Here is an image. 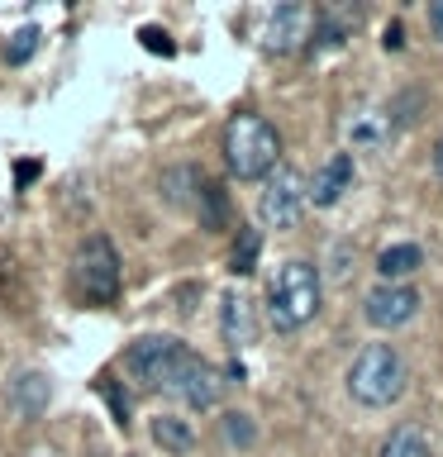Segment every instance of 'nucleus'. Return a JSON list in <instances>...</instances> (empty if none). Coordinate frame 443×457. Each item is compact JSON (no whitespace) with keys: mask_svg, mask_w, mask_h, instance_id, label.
Listing matches in <instances>:
<instances>
[{"mask_svg":"<svg viewBox=\"0 0 443 457\" xmlns=\"http://www.w3.org/2000/svg\"><path fill=\"white\" fill-rule=\"evenodd\" d=\"M320 267L305 262V257H291V262L277 267V277L267 286V320L281 328V334H296L305 328L314 314H320Z\"/></svg>","mask_w":443,"mask_h":457,"instance_id":"1","label":"nucleus"},{"mask_svg":"<svg viewBox=\"0 0 443 457\" xmlns=\"http://www.w3.org/2000/svg\"><path fill=\"white\" fill-rule=\"evenodd\" d=\"M405 381H410V367H405L396 343H367L348 367V395L367 410L396 405L405 395Z\"/></svg>","mask_w":443,"mask_h":457,"instance_id":"2","label":"nucleus"},{"mask_svg":"<svg viewBox=\"0 0 443 457\" xmlns=\"http://www.w3.org/2000/svg\"><path fill=\"white\" fill-rule=\"evenodd\" d=\"M281 138L263 114H234L224 124V162L238 181H263L277 167Z\"/></svg>","mask_w":443,"mask_h":457,"instance_id":"3","label":"nucleus"},{"mask_svg":"<svg viewBox=\"0 0 443 457\" xmlns=\"http://www.w3.org/2000/svg\"><path fill=\"white\" fill-rule=\"evenodd\" d=\"M191 348H186L181 338H167V334H148L138 343H129L124 353V371L134 377L138 386H148V391H171L177 395V386L186 377V367H191Z\"/></svg>","mask_w":443,"mask_h":457,"instance_id":"4","label":"nucleus"},{"mask_svg":"<svg viewBox=\"0 0 443 457\" xmlns=\"http://www.w3.org/2000/svg\"><path fill=\"white\" fill-rule=\"evenodd\" d=\"M71 277H77V291L91 300V305H110V300L120 295V257H114V243L105 234H91L77 248Z\"/></svg>","mask_w":443,"mask_h":457,"instance_id":"5","label":"nucleus"},{"mask_svg":"<svg viewBox=\"0 0 443 457\" xmlns=\"http://www.w3.org/2000/svg\"><path fill=\"white\" fill-rule=\"evenodd\" d=\"M263 195H257V220L267 228H291L300 224V214H305V177H300L296 167L277 162L263 177Z\"/></svg>","mask_w":443,"mask_h":457,"instance_id":"6","label":"nucleus"},{"mask_svg":"<svg viewBox=\"0 0 443 457\" xmlns=\"http://www.w3.org/2000/svg\"><path fill=\"white\" fill-rule=\"evenodd\" d=\"M363 314H367V324H377V328H400L420 314V291H414L410 281H381L377 291H367Z\"/></svg>","mask_w":443,"mask_h":457,"instance_id":"7","label":"nucleus"},{"mask_svg":"<svg viewBox=\"0 0 443 457\" xmlns=\"http://www.w3.org/2000/svg\"><path fill=\"white\" fill-rule=\"evenodd\" d=\"M348 191H353V153H334V157H324V162L314 167V177L305 181V205L329 210Z\"/></svg>","mask_w":443,"mask_h":457,"instance_id":"8","label":"nucleus"},{"mask_svg":"<svg viewBox=\"0 0 443 457\" xmlns=\"http://www.w3.org/2000/svg\"><path fill=\"white\" fill-rule=\"evenodd\" d=\"M220 338H224L229 353H243L257 338L253 305H248V295H243V291H224V300H220Z\"/></svg>","mask_w":443,"mask_h":457,"instance_id":"9","label":"nucleus"},{"mask_svg":"<svg viewBox=\"0 0 443 457\" xmlns=\"http://www.w3.org/2000/svg\"><path fill=\"white\" fill-rule=\"evenodd\" d=\"M220 391H224V377L196 353L191 367H186V377H181V386H177V395L191 410H214V405H220Z\"/></svg>","mask_w":443,"mask_h":457,"instance_id":"10","label":"nucleus"},{"mask_svg":"<svg viewBox=\"0 0 443 457\" xmlns=\"http://www.w3.org/2000/svg\"><path fill=\"white\" fill-rule=\"evenodd\" d=\"M300 38H310L305 5H277L267 14V48L272 53H291V48H300Z\"/></svg>","mask_w":443,"mask_h":457,"instance_id":"11","label":"nucleus"},{"mask_svg":"<svg viewBox=\"0 0 443 457\" xmlns=\"http://www.w3.org/2000/svg\"><path fill=\"white\" fill-rule=\"evenodd\" d=\"M48 400H53V381L43 377V371H24V377L10 386V405L20 410L24 420H38V414L48 410Z\"/></svg>","mask_w":443,"mask_h":457,"instance_id":"12","label":"nucleus"},{"mask_svg":"<svg viewBox=\"0 0 443 457\" xmlns=\"http://www.w3.org/2000/svg\"><path fill=\"white\" fill-rule=\"evenodd\" d=\"M357 24V10H320L314 14V29H310V48H343Z\"/></svg>","mask_w":443,"mask_h":457,"instance_id":"13","label":"nucleus"},{"mask_svg":"<svg viewBox=\"0 0 443 457\" xmlns=\"http://www.w3.org/2000/svg\"><path fill=\"white\" fill-rule=\"evenodd\" d=\"M420 267H424V248H420V243H391V248L377 257L381 281H410Z\"/></svg>","mask_w":443,"mask_h":457,"instance_id":"14","label":"nucleus"},{"mask_svg":"<svg viewBox=\"0 0 443 457\" xmlns=\"http://www.w3.org/2000/svg\"><path fill=\"white\" fill-rule=\"evenodd\" d=\"M377 457H434V448H429V438H424L420 424H396L391 434L381 438Z\"/></svg>","mask_w":443,"mask_h":457,"instance_id":"15","label":"nucleus"},{"mask_svg":"<svg viewBox=\"0 0 443 457\" xmlns=\"http://www.w3.org/2000/svg\"><path fill=\"white\" fill-rule=\"evenodd\" d=\"M153 443L163 453H171V457H186L196 448V434H191V424H186V420H177V414H157V420H153Z\"/></svg>","mask_w":443,"mask_h":457,"instance_id":"16","label":"nucleus"},{"mask_svg":"<svg viewBox=\"0 0 443 457\" xmlns=\"http://www.w3.org/2000/svg\"><path fill=\"white\" fill-rule=\"evenodd\" d=\"M348 138L357 143V148H381V143L391 138V129H386V114L363 110V114H357V120L348 124Z\"/></svg>","mask_w":443,"mask_h":457,"instance_id":"17","label":"nucleus"},{"mask_svg":"<svg viewBox=\"0 0 443 457\" xmlns=\"http://www.w3.org/2000/svg\"><path fill=\"white\" fill-rule=\"evenodd\" d=\"M38 38H43V34H38V29H34V24H24V29H14V38L5 43V62H10V67H24V62H29V57H34V53H38Z\"/></svg>","mask_w":443,"mask_h":457,"instance_id":"18","label":"nucleus"},{"mask_svg":"<svg viewBox=\"0 0 443 457\" xmlns=\"http://www.w3.org/2000/svg\"><path fill=\"white\" fill-rule=\"evenodd\" d=\"M257 248H263V238H257L253 228H243V238H238V248H234V262H229V271H234V277H248L253 262H257Z\"/></svg>","mask_w":443,"mask_h":457,"instance_id":"19","label":"nucleus"},{"mask_svg":"<svg viewBox=\"0 0 443 457\" xmlns=\"http://www.w3.org/2000/svg\"><path fill=\"white\" fill-rule=\"evenodd\" d=\"M224 438H229V443H238V448H248V443L257 438V428H253V414H238V410H229V414H224Z\"/></svg>","mask_w":443,"mask_h":457,"instance_id":"20","label":"nucleus"},{"mask_svg":"<svg viewBox=\"0 0 443 457\" xmlns=\"http://www.w3.org/2000/svg\"><path fill=\"white\" fill-rule=\"evenodd\" d=\"M138 38H143V48H148V53H163V57H171V53H177V48H171V38L163 34V29H138Z\"/></svg>","mask_w":443,"mask_h":457,"instance_id":"21","label":"nucleus"},{"mask_svg":"<svg viewBox=\"0 0 443 457\" xmlns=\"http://www.w3.org/2000/svg\"><path fill=\"white\" fill-rule=\"evenodd\" d=\"M424 20H429V34H434L443 43V0H429V10H424Z\"/></svg>","mask_w":443,"mask_h":457,"instance_id":"22","label":"nucleus"},{"mask_svg":"<svg viewBox=\"0 0 443 457\" xmlns=\"http://www.w3.org/2000/svg\"><path fill=\"white\" fill-rule=\"evenodd\" d=\"M381 43H386V48H400V43H405V38H400V24L386 29V38H381Z\"/></svg>","mask_w":443,"mask_h":457,"instance_id":"23","label":"nucleus"},{"mask_svg":"<svg viewBox=\"0 0 443 457\" xmlns=\"http://www.w3.org/2000/svg\"><path fill=\"white\" fill-rule=\"evenodd\" d=\"M434 177L443 181V134H439V143H434Z\"/></svg>","mask_w":443,"mask_h":457,"instance_id":"24","label":"nucleus"}]
</instances>
